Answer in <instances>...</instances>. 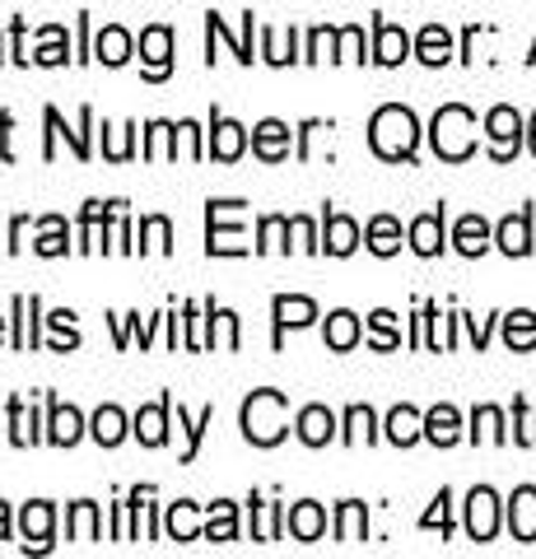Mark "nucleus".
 Here are the masks:
<instances>
[{
  "mask_svg": "<svg viewBox=\"0 0 536 559\" xmlns=\"http://www.w3.org/2000/svg\"><path fill=\"white\" fill-rule=\"evenodd\" d=\"M285 527L294 540H318L326 532V513H322V503L313 499H303V503H294V509L285 513Z\"/></svg>",
  "mask_w": 536,
  "mask_h": 559,
  "instance_id": "19",
  "label": "nucleus"
},
{
  "mask_svg": "<svg viewBox=\"0 0 536 559\" xmlns=\"http://www.w3.org/2000/svg\"><path fill=\"white\" fill-rule=\"evenodd\" d=\"M90 433H94L98 448H117V443L127 439V415L117 411V406H98V415L90 419Z\"/></svg>",
  "mask_w": 536,
  "mask_h": 559,
  "instance_id": "30",
  "label": "nucleus"
},
{
  "mask_svg": "<svg viewBox=\"0 0 536 559\" xmlns=\"http://www.w3.org/2000/svg\"><path fill=\"white\" fill-rule=\"evenodd\" d=\"M33 312H38V299H33V294L24 299L20 294V299H14V349L38 345V322H33Z\"/></svg>",
  "mask_w": 536,
  "mask_h": 559,
  "instance_id": "36",
  "label": "nucleus"
},
{
  "mask_svg": "<svg viewBox=\"0 0 536 559\" xmlns=\"http://www.w3.org/2000/svg\"><path fill=\"white\" fill-rule=\"evenodd\" d=\"M262 57L271 66H289V61H299L294 57V28L281 33V28H262Z\"/></svg>",
  "mask_w": 536,
  "mask_h": 559,
  "instance_id": "47",
  "label": "nucleus"
},
{
  "mask_svg": "<svg viewBox=\"0 0 536 559\" xmlns=\"http://www.w3.org/2000/svg\"><path fill=\"white\" fill-rule=\"evenodd\" d=\"M65 51H71V43H65V28L47 24L43 28V47L33 51V61H38V66H65Z\"/></svg>",
  "mask_w": 536,
  "mask_h": 559,
  "instance_id": "48",
  "label": "nucleus"
},
{
  "mask_svg": "<svg viewBox=\"0 0 536 559\" xmlns=\"http://www.w3.org/2000/svg\"><path fill=\"white\" fill-rule=\"evenodd\" d=\"M369 345H373V349H396V345H402V331H396V312H388V308L373 312V318H369Z\"/></svg>",
  "mask_w": 536,
  "mask_h": 559,
  "instance_id": "45",
  "label": "nucleus"
},
{
  "mask_svg": "<svg viewBox=\"0 0 536 559\" xmlns=\"http://www.w3.org/2000/svg\"><path fill=\"white\" fill-rule=\"evenodd\" d=\"M131 33L122 28V24H108L94 38V61H103V66H127L131 61Z\"/></svg>",
  "mask_w": 536,
  "mask_h": 559,
  "instance_id": "21",
  "label": "nucleus"
},
{
  "mask_svg": "<svg viewBox=\"0 0 536 559\" xmlns=\"http://www.w3.org/2000/svg\"><path fill=\"white\" fill-rule=\"evenodd\" d=\"M0 61H5V51H0Z\"/></svg>",
  "mask_w": 536,
  "mask_h": 559,
  "instance_id": "64",
  "label": "nucleus"
},
{
  "mask_svg": "<svg viewBox=\"0 0 536 559\" xmlns=\"http://www.w3.org/2000/svg\"><path fill=\"white\" fill-rule=\"evenodd\" d=\"M0 540H10V503H0Z\"/></svg>",
  "mask_w": 536,
  "mask_h": 559,
  "instance_id": "60",
  "label": "nucleus"
},
{
  "mask_svg": "<svg viewBox=\"0 0 536 559\" xmlns=\"http://www.w3.org/2000/svg\"><path fill=\"white\" fill-rule=\"evenodd\" d=\"M211 419H215V406H205L196 419H187V411L178 406V429L187 433V452H182V462H196V448H201V433L211 429Z\"/></svg>",
  "mask_w": 536,
  "mask_h": 559,
  "instance_id": "46",
  "label": "nucleus"
},
{
  "mask_svg": "<svg viewBox=\"0 0 536 559\" xmlns=\"http://www.w3.org/2000/svg\"><path fill=\"white\" fill-rule=\"evenodd\" d=\"M131 131H135V127H122V131L103 127V135H108V159H112V164H122V159H131Z\"/></svg>",
  "mask_w": 536,
  "mask_h": 559,
  "instance_id": "54",
  "label": "nucleus"
},
{
  "mask_svg": "<svg viewBox=\"0 0 536 559\" xmlns=\"http://www.w3.org/2000/svg\"><path fill=\"white\" fill-rule=\"evenodd\" d=\"M509 532H513V540H536V489L532 485L513 489V499H509Z\"/></svg>",
  "mask_w": 536,
  "mask_h": 559,
  "instance_id": "18",
  "label": "nucleus"
},
{
  "mask_svg": "<svg viewBox=\"0 0 536 559\" xmlns=\"http://www.w3.org/2000/svg\"><path fill=\"white\" fill-rule=\"evenodd\" d=\"M466 326H472V341H476V349H486V341H490V322H476V318H466Z\"/></svg>",
  "mask_w": 536,
  "mask_h": 559,
  "instance_id": "59",
  "label": "nucleus"
},
{
  "mask_svg": "<svg viewBox=\"0 0 536 559\" xmlns=\"http://www.w3.org/2000/svg\"><path fill=\"white\" fill-rule=\"evenodd\" d=\"M294 429H299V439L308 448H326L336 439V415L326 411V406H303L299 419H294Z\"/></svg>",
  "mask_w": 536,
  "mask_h": 559,
  "instance_id": "16",
  "label": "nucleus"
},
{
  "mask_svg": "<svg viewBox=\"0 0 536 559\" xmlns=\"http://www.w3.org/2000/svg\"><path fill=\"white\" fill-rule=\"evenodd\" d=\"M65 536H71V540H98V536H103L98 503H90V499L71 503V513H65Z\"/></svg>",
  "mask_w": 536,
  "mask_h": 559,
  "instance_id": "29",
  "label": "nucleus"
},
{
  "mask_svg": "<svg viewBox=\"0 0 536 559\" xmlns=\"http://www.w3.org/2000/svg\"><path fill=\"white\" fill-rule=\"evenodd\" d=\"M336 61H365V28L359 24H345L336 33Z\"/></svg>",
  "mask_w": 536,
  "mask_h": 559,
  "instance_id": "50",
  "label": "nucleus"
},
{
  "mask_svg": "<svg viewBox=\"0 0 536 559\" xmlns=\"http://www.w3.org/2000/svg\"><path fill=\"white\" fill-rule=\"evenodd\" d=\"M527 145H532V154H536V117H532V131H527Z\"/></svg>",
  "mask_w": 536,
  "mask_h": 559,
  "instance_id": "61",
  "label": "nucleus"
},
{
  "mask_svg": "<svg viewBox=\"0 0 536 559\" xmlns=\"http://www.w3.org/2000/svg\"><path fill=\"white\" fill-rule=\"evenodd\" d=\"M20 527H24V550H51V527H57V509H51L47 499H33V503H24Z\"/></svg>",
  "mask_w": 536,
  "mask_h": 559,
  "instance_id": "8",
  "label": "nucleus"
},
{
  "mask_svg": "<svg viewBox=\"0 0 536 559\" xmlns=\"http://www.w3.org/2000/svg\"><path fill=\"white\" fill-rule=\"evenodd\" d=\"M10 127H14V117L0 112V159H14V154H10Z\"/></svg>",
  "mask_w": 536,
  "mask_h": 559,
  "instance_id": "57",
  "label": "nucleus"
},
{
  "mask_svg": "<svg viewBox=\"0 0 536 559\" xmlns=\"http://www.w3.org/2000/svg\"><path fill=\"white\" fill-rule=\"evenodd\" d=\"M141 57H145V80H168L172 70V28L150 24L141 33Z\"/></svg>",
  "mask_w": 536,
  "mask_h": 559,
  "instance_id": "7",
  "label": "nucleus"
},
{
  "mask_svg": "<svg viewBox=\"0 0 536 559\" xmlns=\"http://www.w3.org/2000/svg\"><path fill=\"white\" fill-rule=\"evenodd\" d=\"M84 439V415L75 406H61V401H51V419H47V443L57 448H75Z\"/></svg>",
  "mask_w": 536,
  "mask_h": 559,
  "instance_id": "17",
  "label": "nucleus"
},
{
  "mask_svg": "<svg viewBox=\"0 0 536 559\" xmlns=\"http://www.w3.org/2000/svg\"><path fill=\"white\" fill-rule=\"evenodd\" d=\"M486 135H490V154L499 164H509L517 145H523V117H517L513 108H495L486 117Z\"/></svg>",
  "mask_w": 536,
  "mask_h": 559,
  "instance_id": "5",
  "label": "nucleus"
},
{
  "mask_svg": "<svg viewBox=\"0 0 536 559\" xmlns=\"http://www.w3.org/2000/svg\"><path fill=\"white\" fill-rule=\"evenodd\" d=\"M47 326L57 331V341H51V349H57V355H65V349H75L80 345V331H75V312H51L47 318Z\"/></svg>",
  "mask_w": 536,
  "mask_h": 559,
  "instance_id": "49",
  "label": "nucleus"
},
{
  "mask_svg": "<svg viewBox=\"0 0 536 559\" xmlns=\"http://www.w3.org/2000/svg\"><path fill=\"white\" fill-rule=\"evenodd\" d=\"M108 252H131V224H127V201H117L108 219Z\"/></svg>",
  "mask_w": 536,
  "mask_h": 559,
  "instance_id": "52",
  "label": "nucleus"
},
{
  "mask_svg": "<svg viewBox=\"0 0 536 559\" xmlns=\"http://www.w3.org/2000/svg\"><path fill=\"white\" fill-rule=\"evenodd\" d=\"M33 252H38V257H65V252H71V229H65L61 215L38 219V242H33Z\"/></svg>",
  "mask_w": 536,
  "mask_h": 559,
  "instance_id": "28",
  "label": "nucleus"
},
{
  "mask_svg": "<svg viewBox=\"0 0 536 559\" xmlns=\"http://www.w3.org/2000/svg\"><path fill=\"white\" fill-rule=\"evenodd\" d=\"M43 117H47V150H43V159H57V135H65V140H71L75 159H90V135H84V131L94 127V112H90V108H80V131H65V127H61V112H57V108H47Z\"/></svg>",
  "mask_w": 536,
  "mask_h": 559,
  "instance_id": "9",
  "label": "nucleus"
},
{
  "mask_svg": "<svg viewBox=\"0 0 536 559\" xmlns=\"http://www.w3.org/2000/svg\"><path fill=\"white\" fill-rule=\"evenodd\" d=\"M168 536L172 540H196V536H205V527L196 522V503L192 499H178L168 509Z\"/></svg>",
  "mask_w": 536,
  "mask_h": 559,
  "instance_id": "37",
  "label": "nucleus"
},
{
  "mask_svg": "<svg viewBox=\"0 0 536 559\" xmlns=\"http://www.w3.org/2000/svg\"><path fill=\"white\" fill-rule=\"evenodd\" d=\"M369 145H373L378 159H388V164L415 159V145H420V121H415V112L402 108V103H388V108H378L373 121H369Z\"/></svg>",
  "mask_w": 536,
  "mask_h": 559,
  "instance_id": "1",
  "label": "nucleus"
},
{
  "mask_svg": "<svg viewBox=\"0 0 536 559\" xmlns=\"http://www.w3.org/2000/svg\"><path fill=\"white\" fill-rule=\"evenodd\" d=\"M388 439L396 448H410V443H420L425 439V415L415 411V406H396L388 415Z\"/></svg>",
  "mask_w": 536,
  "mask_h": 559,
  "instance_id": "23",
  "label": "nucleus"
},
{
  "mask_svg": "<svg viewBox=\"0 0 536 559\" xmlns=\"http://www.w3.org/2000/svg\"><path fill=\"white\" fill-rule=\"evenodd\" d=\"M205 33H215V38H224V43L234 47V57H238V61H243V66H252V10L243 14V38H234V33H229V24H224L215 10L205 14Z\"/></svg>",
  "mask_w": 536,
  "mask_h": 559,
  "instance_id": "33",
  "label": "nucleus"
},
{
  "mask_svg": "<svg viewBox=\"0 0 536 559\" xmlns=\"http://www.w3.org/2000/svg\"><path fill=\"white\" fill-rule=\"evenodd\" d=\"M178 140H182V127L150 121L145 127V159H178Z\"/></svg>",
  "mask_w": 536,
  "mask_h": 559,
  "instance_id": "32",
  "label": "nucleus"
},
{
  "mask_svg": "<svg viewBox=\"0 0 536 559\" xmlns=\"http://www.w3.org/2000/svg\"><path fill=\"white\" fill-rule=\"evenodd\" d=\"M271 312H275V345H281L285 331H299V326H308L318 318V304L303 299V294H275Z\"/></svg>",
  "mask_w": 536,
  "mask_h": 559,
  "instance_id": "10",
  "label": "nucleus"
},
{
  "mask_svg": "<svg viewBox=\"0 0 536 559\" xmlns=\"http://www.w3.org/2000/svg\"><path fill=\"white\" fill-rule=\"evenodd\" d=\"M504 341H509V349H532L536 345V312H527V308L509 312L504 318Z\"/></svg>",
  "mask_w": 536,
  "mask_h": 559,
  "instance_id": "40",
  "label": "nucleus"
},
{
  "mask_svg": "<svg viewBox=\"0 0 536 559\" xmlns=\"http://www.w3.org/2000/svg\"><path fill=\"white\" fill-rule=\"evenodd\" d=\"M205 252L211 257H243L248 242H243V201H211L205 205Z\"/></svg>",
  "mask_w": 536,
  "mask_h": 559,
  "instance_id": "4",
  "label": "nucleus"
},
{
  "mask_svg": "<svg viewBox=\"0 0 536 559\" xmlns=\"http://www.w3.org/2000/svg\"><path fill=\"white\" fill-rule=\"evenodd\" d=\"M0 341H5V318H0Z\"/></svg>",
  "mask_w": 536,
  "mask_h": 559,
  "instance_id": "62",
  "label": "nucleus"
},
{
  "mask_svg": "<svg viewBox=\"0 0 536 559\" xmlns=\"http://www.w3.org/2000/svg\"><path fill=\"white\" fill-rule=\"evenodd\" d=\"M24 234H28V219L20 215V219L10 224V252H20V248H24Z\"/></svg>",
  "mask_w": 536,
  "mask_h": 559,
  "instance_id": "58",
  "label": "nucleus"
},
{
  "mask_svg": "<svg viewBox=\"0 0 536 559\" xmlns=\"http://www.w3.org/2000/svg\"><path fill=\"white\" fill-rule=\"evenodd\" d=\"M289 224H294V238H299V248H303V252H322V238H318V229H313V219L294 215Z\"/></svg>",
  "mask_w": 536,
  "mask_h": 559,
  "instance_id": "55",
  "label": "nucleus"
},
{
  "mask_svg": "<svg viewBox=\"0 0 536 559\" xmlns=\"http://www.w3.org/2000/svg\"><path fill=\"white\" fill-rule=\"evenodd\" d=\"M243 150H248V131L238 127V121L229 117H211V145H205V154H215L219 164H234V159H243Z\"/></svg>",
  "mask_w": 536,
  "mask_h": 559,
  "instance_id": "11",
  "label": "nucleus"
},
{
  "mask_svg": "<svg viewBox=\"0 0 536 559\" xmlns=\"http://www.w3.org/2000/svg\"><path fill=\"white\" fill-rule=\"evenodd\" d=\"M219 331H224V345L238 349V318H234V312H224V308H219Z\"/></svg>",
  "mask_w": 536,
  "mask_h": 559,
  "instance_id": "56",
  "label": "nucleus"
},
{
  "mask_svg": "<svg viewBox=\"0 0 536 559\" xmlns=\"http://www.w3.org/2000/svg\"><path fill=\"white\" fill-rule=\"evenodd\" d=\"M369 536V509L359 499H345L336 509V540H345V546H355V540Z\"/></svg>",
  "mask_w": 536,
  "mask_h": 559,
  "instance_id": "26",
  "label": "nucleus"
},
{
  "mask_svg": "<svg viewBox=\"0 0 536 559\" xmlns=\"http://www.w3.org/2000/svg\"><path fill=\"white\" fill-rule=\"evenodd\" d=\"M168 411H172V396H159L154 406H141L135 411V439L145 448H164L168 443Z\"/></svg>",
  "mask_w": 536,
  "mask_h": 559,
  "instance_id": "12",
  "label": "nucleus"
},
{
  "mask_svg": "<svg viewBox=\"0 0 536 559\" xmlns=\"http://www.w3.org/2000/svg\"><path fill=\"white\" fill-rule=\"evenodd\" d=\"M415 57H420L425 66H443L448 57H453V33H448L443 24L420 28V38H415Z\"/></svg>",
  "mask_w": 536,
  "mask_h": 559,
  "instance_id": "25",
  "label": "nucleus"
},
{
  "mask_svg": "<svg viewBox=\"0 0 536 559\" xmlns=\"http://www.w3.org/2000/svg\"><path fill=\"white\" fill-rule=\"evenodd\" d=\"M289 433V401L285 392L262 388L243 401V439L257 448H275Z\"/></svg>",
  "mask_w": 536,
  "mask_h": 559,
  "instance_id": "2",
  "label": "nucleus"
},
{
  "mask_svg": "<svg viewBox=\"0 0 536 559\" xmlns=\"http://www.w3.org/2000/svg\"><path fill=\"white\" fill-rule=\"evenodd\" d=\"M429 140H434V154L448 164H462L476 154V117L462 103H448V108L434 112V127H429Z\"/></svg>",
  "mask_w": 536,
  "mask_h": 559,
  "instance_id": "3",
  "label": "nucleus"
},
{
  "mask_svg": "<svg viewBox=\"0 0 536 559\" xmlns=\"http://www.w3.org/2000/svg\"><path fill=\"white\" fill-rule=\"evenodd\" d=\"M472 439H476V443H504V439H509L499 406H480V411L472 415Z\"/></svg>",
  "mask_w": 536,
  "mask_h": 559,
  "instance_id": "42",
  "label": "nucleus"
},
{
  "mask_svg": "<svg viewBox=\"0 0 536 559\" xmlns=\"http://www.w3.org/2000/svg\"><path fill=\"white\" fill-rule=\"evenodd\" d=\"M410 57V38H406V28H396L388 20H378L373 24V61L378 66H402Z\"/></svg>",
  "mask_w": 536,
  "mask_h": 559,
  "instance_id": "14",
  "label": "nucleus"
},
{
  "mask_svg": "<svg viewBox=\"0 0 536 559\" xmlns=\"http://www.w3.org/2000/svg\"><path fill=\"white\" fill-rule=\"evenodd\" d=\"M373 425H378V419H373L369 406H350V411H345V433H341V439L350 443V448H355V443H373V439H378Z\"/></svg>",
  "mask_w": 536,
  "mask_h": 559,
  "instance_id": "41",
  "label": "nucleus"
},
{
  "mask_svg": "<svg viewBox=\"0 0 536 559\" xmlns=\"http://www.w3.org/2000/svg\"><path fill=\"white\" fill-rule=\"evenodd\" d=\"M359 248V224L350 215H336V210H326V224H322V252L332 257H350Z\"/></svg>",
  "mask_w": 536,
  "mask_h": 559,
  "instance_id": "15",
  "label": "nucleus"
},
{
  "mask_svg": "<svg viewBox=\"0 0 536 559\" xmlns=\"http://www.w3.org/2000/svg\"><path fill=\"white\" fill-rule=\"evenodd\" d=\"M425 439L439 443V448H453L462 439V415L453 406H434L425 415Z\"/></svg>",
  "mask_w": 536,
  "mask_h": 559,
  "instance_id": "24",
  "label": "nucleus"
},
{
  "mask_svg": "<svg viewBox=\"0 0 536 559\" xmlns=\"http://www.w3.org/2000/svg\"><path fill=\"white\" fill-rule=\"evenodd\" d=\"M141 252H172V224L164 215L141 219Z\"/></svg>",
  "mask_w": 536,
  "mask_h": 559,
  "instance_id": "43",
  "label": "nucleus"
},
{
  "mask_svg": "<svg viewBox=\"0 0 536 559\" xmlns=\"http://www.w3.org/2000/svg\"><path fill=\"white\" fill-rule=\"evenodd\" d=\"M322 336H326V345H332L336 349V355H345V349H355L359 345V336H365V326H359V318H355V312H332V318H326V331H322Z\"/></svg>",
  "mask_w": 536,
  "mask_h": 559,
  "instance_id": "27",
  "label": "nucleus"
},
{
  "mask_svg": "<svg viewBox=\"0 0 536 559\" xmlns=\"http://www.w3.org/2000/svg\"><path fill=\"white\" fill-rule=\"evenodd\" d=\"M205 540H238V503L215 499L211 518H205Z\"/></svg>",
  "mask_w": 536,
  "mask_h": 559,
  "instance_id": "34",
  "label": "nucleus"
},
{
  "mask_svg": "<svg viewBox=\"0 0 536 559\" xmlns=\"http://www.w3.org/2000/svg\"><path fill=\"white\" fill-rule=\"evenodd\" d=\"M466 532H472V540H495L499 532V499H495V489H472L466 495Z\"/></svg>",
  "mask_w": 536,
  "mask_h": 559,
  "instance_id": "6",
  "label": "nucleus"
},
{
  "mask_svg": "<svg viewBox=\"0 0 536 559\" xmlns=\"http://www.w3.org/2000/svg\"><path fill=\"white\" fill-rule=\"evenodd\" d=\"M448 503H453V495H448V489H439V499H434V509H429L425 518H420V527L429 532V527H439L443 536L453 532V518H448Z\"/></svg>",
  "mask_w": 536,
  "mask_h": 559,
  "instance_id": "53",
  "label": "nucleus"
},
{
  "mask_svg": "<svg viewBox=\"0 0 536 559\" xmlns=\"http://www.w3.org/2000/svg\"><path fill=\"white\" fill-rule=\"evenodd\" d=\"M294 234V224L285 219V215H266L262 224H257V242H252V248L257 252H289V238Z\"/></svg>",
  "mask_w": 536,
  "mask_h": 559,
  "instance_id": "35",
  "label": "nucleus"
},
{
  "mask_svg": "<svg viewBox=\"0 0 536 559\" xmlns=\"http://www.w3.org/2000/svg\"><path fill=\"white\" fill-rule=\"evenodd\" d=\"M495 242H499V248H504L509 257H527V252H532V215H527V210H517V215H509L504 224H499Z\"/></svg>",
  "mask_w": 536,
  "mask_h": 559,
  "instance_id": "22",
  "label": "nucleus"
},
{
  "mask_svg": "<svg viewBox=\"0 0 536 559\" xmlns=\"http://www.w3.org/2000/svg\"><path fill=\"white\" fill-rule=\"evenodd\" d=\"M532 61H536V47H532Z\"/></svg>",
  "mask_w": 536,
  "mask_h": 559,
  "instance_id": "63",
  "label": "nucleus"
},
{
  "mask_svg": "<svg viewBox=\"0 0 536 559\" xmlns=\"http://www.w3.org/2000/svg\"><path fill=\"white\" fill-rule=\"evenodd\" d=\"M252 150H257V159H266V164L289 159V127L285 121H275V117L257 121L252 127Z\"/></svg>",
  "mask_w": 536,
  "mask_h": 559,
  "instance_id": "13",
  "label": "nucleus"
},
{
  "mask_svg": "<svg viewBox=\"0 0 536 559\" xmlns=\"http://www.w3.org/2000/svg\"><path fill=\"white\" fill-rule=\"evenodd\" d=\"M38 439H43V433H38V425H33V411H24L20 396H10V443L28 448V443H38Z\"/></svg>",
  "mask_w": 536,
  "mask_h": 559,
  "instance_id": "44",
  "label": "nucleus"
},
{
  "mask_svg": "<svg viewBox=\"0 0 536 559\" xmlns=\"http://www.w3.org/2000/svg\"><path fill=\"white\" fill-rule=\"evenodd\" d=\"M248 503H252V513H257L252 540H281V532H285V509H281V503H262L257 495Z\"/></svg>",
  "mask_w": 536,
  "mask_h": 559,
  "instance_id": "38",
  "label": "nucleus"
},
{
  "mask_svg": "<svg viewBox=\"0 0 536 559\" xmlns=\"http://www.w3.org/2000/svg\"><path fill=\"white\" fill-rule=\"evenodd\" d=\"M410 248L420 257H439L443 252V205L429 210V215L410 219Z\"/></svg>",
  "mask_w": 536,
  "mask_h": 559,
  "instance_id": "20",
  "label": "nucleus"
},
{
  "mask_svg": "<svg viewBox=\"0 0 536 559\" xmlns=\"http://www.w3.org/2000/svg\"><path fill=\"white\" fill-rule=\"evenodd\" d=\"M336 33L341 28H313V33H308L303 61H336Z\"/></svg>",
  "mask_w": 536,
  "mask_h": 559,
  "instance_id": "51",
  "label": "nucleus"
},
{
  "mask_svg": "<svg viewBox=\"0 0 536 559\" xmlns=\"http://www.w3.org/2000/svg\"><path fill=\"white\" fill-rule=\"evenodd\" d=\"M365 238H369V248H373L378 257H392L396 248H402V224H396L392 215H373Z\"/></svg>",
  "mask_w": 536,
  "mask_h": 559,
  "instance_id": "39",
  "label": "nucleus"
},
{
  "mask_svg": "<svg viewBox=\"0 0 536 559\" xmlns=\"http://www.w3.org/2000/svg\"><path fill=\"white\" fill-rule=\"evenodd\" d=\"M453 242H457V252H462V257H480V252L490 248V224L480 219V215H462Z\"/></svg>",
  "mask_w": 536,
  "mask_h": 559,
  "instance_id": "31",
  "label": "nucleus"
}]
</instances>
